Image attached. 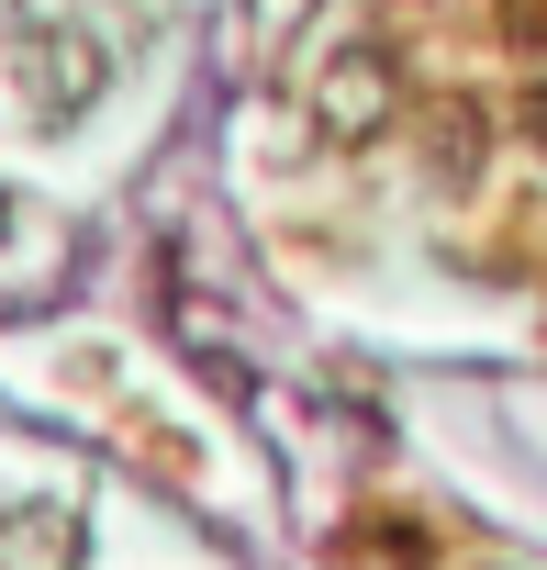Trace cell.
<instances>
[{
	"label": "cell",
	"mask_w": 547,
	"mask_h": 570,
	"mask_svg": "<svg viewBox=\"0 0 547 570\" xmlns=\"http://www.w3.org/2000/svg\"><path fill=\"white\" fill-rule=\"evenodd\" d=\"M314 124L336 135V146H369L380 124H391V68L358 46V57H336L325 68V90H314Z\"/></svg>",
	"instance_id": "1"
},
{
	"label": "cell",
	"mask_w": 547,
	"mask_h": 570,
	"mask_svg": "<svg viewBox=\"0 0 547 570\" xmlns=\"http://www.w3.org/2000/svg\"><path fill=\"white\" fill-rule=\"evenodd\" d=\"M34 68H46V101H90L101 46H90V35H57V46H34Z\"/></svg>",
	"instance_id": "2"
}]
</instances>
